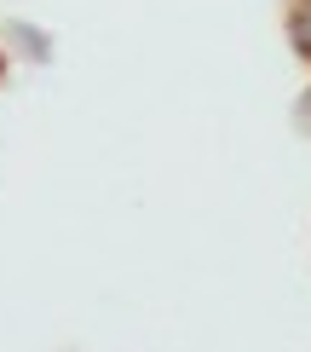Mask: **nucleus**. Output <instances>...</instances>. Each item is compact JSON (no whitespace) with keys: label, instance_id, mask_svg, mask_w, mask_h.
<instances>
[{"label":"nucleus","instance_id":"nucleus-1","mask_svg":"<svg viewBox=\"0 0 311 352\" xmlns=\"http://www.w3.org/2000/svg\"><path fill=\"white\" fill-rule=\"evenodd\" d=\"M288 35H294V52H300V58H311V0H294Z\"/></svg>","mask_w":311,"mask_h":352}]
</instances>
